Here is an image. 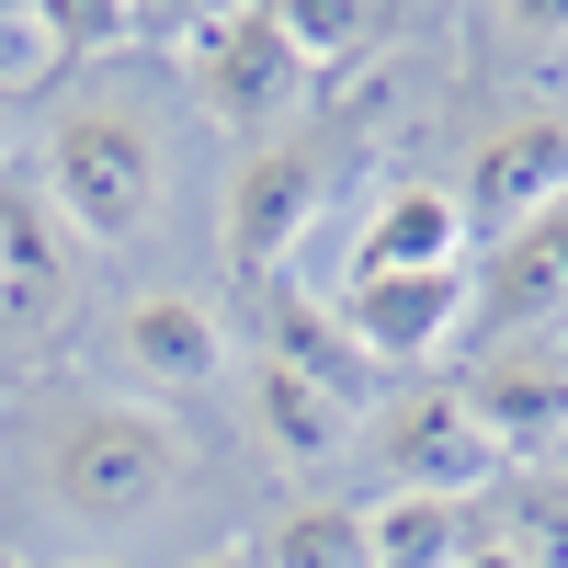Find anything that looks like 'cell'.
I'll use <instances>...</instances> for the list:
<instances>
[{"mask_svg":"<svg viewBox=\"0 0 568 568\" xmlns=\"http://www.w3.org/2000/svg\"><path fill=\"white\" fill-rule=\"evenodd\" d=\"M160 182H171V160H160V125L136 103H69L45 125V216L69 240H91V251L149 240Z\"/></svg>","mask_w":568,"mask_h":568,"instance_id":"cell-1","label":"cell"},{"mask_svg":"<svg viewBox=\"0 0 568 568\" xmlns=\"http://www.w3.org/2000/svg\"><path fill=\"white\" fill-rule=\"evenodd\" d=\"M182 489V433L171 409H136V398H80L45 444V500L69 524H149V511Z\"/></svg>","mask_w":568,"mask_h":568,"instance_id":"cell-2","label":"cell"},{"mask_svg":"<svg viewBox=\"0 0 568 568\" xmlns=\"http://www.w3.org/2000/svg\"><path fill=\"white\" fill-rule=\"evenodd\" d=\"M171 45H182V80H194V103H205L227 136H262V125L307 91L296 34H284V12H262V0H227V12H182V23H171Z\"/></svg>","mask_w":568,"mask_h":568,"instance_id":"cell-3","label":"cell"},{"mask_svg":"<svg viewBox=\"0 0 568 568\" xmlns=\"http://www.w3.org/2000/svg\"><path fill=\"white\" fill-rule=\"evenodd\" d=\"M546 205H568V114L524 103V114H500L478 149H466L455 216H466V240H511V227H535Z\"/></svg>","mask_w":568,"mask_h":568,"instance_id":"cell-4","label":"cell"},{"mask_svg":"<svg viewBox=\"0 0 568 568\" xmlns=\"http://www.w3.org/2000/svg\"><path fill=\"white\" fill-rule=\"evenodd\" d=\"M329 205V149L318 136H262V149L227 171V262L251 284H284V251L307 240V216Z\"/></svg>","mask_w":568,"mask_h":568,"instance_id":"cell-5","label":"cell"},{"mask_svg":"<svg viewBox=\"0 0 568 568\" xmlns=\"http://www.w3.org/2000/svg\"><path fill=\"white\" fill-rule=\"evenodd\" d=\"M455 398L500 444V466L511 455H557L568 444V342H478L466 375H455Z\"/></svg>","mask_w":568,"mask_h":568,"instance_id":"cell-6","label":"cell"},{"mask_svg":"<svg viewBox=\"0 0 568 568\" xmlns=\"http://www.w3.org/2000/svg\"><path fill=\"white\" fill-rule=\"evenodd\" d=\"M546 318H568V205L489 240L466 273V342H546Z\"/></svg>","mask_w":568,"mask_h":568,"instance_id":"cell-7","label":"cell"},{"mask_svg":"<svg viewBox=\"0 0 568 568\" xmlns=\"http://www.w3.org/2000/svg\"><path fill=\"white\" fill-rule=\"evenodd\" d=\"M375 455H387V478L420 489V500H478V489L500 478V444L466 420L455 387H409V398H387V409H375Z\"/></svg>","mask_w":568,"mask_h":568,"instance_id":"cell-8","label":"cell"},{"mask_svg":"<svg viewBox=\"0 0 568 568\" xmlns=\"http://www.w3.org/2000/svg\"><path fill=\"white\" fill-rule=\"evenodd\" d=\"M329 307H342L364 364H420V353L466 342V262L455 273H353Z\"/></svg>","mask_w":568,"mask_h":568,"instance_id":"cell-9","label":"cell"},{"mask_svg":"<svg viewBox=\"0 0 568 568\" xmlns=\"http://www.w3.org/2000/svg\"><path fill=\"white\" fill-rule=\"evenodd\" d=\"M114 353H125L136 387L194 398V387H216V375H227V329H216L205 296H136V307L114 318Z\"/></svg>","mask_w":568,"mask_h":568,"instance_id":"cell-10","label":"cell"},{"mask_svg":"<svg viewBox=\"0 0 568 568\" xmlns=\"http://www.w3.org/2000/svg\"><path fill=\"white\" fill-rule=\"evenodd\" d=\"M262 329H273V353H262V364H284V375H307V387H329L342 409L375 398V364L353 353L342 307H318V296H296V284H273V296H262Z\"/></svg>","mask_w":568,"mask_h":568,"instance_id":"cell-11","label":"cell"},{"mask_svg":"<svg viewBox=\"0 0 568 568\" xmlns=\"http://www.w3.org/2000/svg\"><path fill=\"white\" fill-rule=\"evenodd\" d=\"M69 296V227L45 216L23 182H0V329H23Z\"/></svg>","mask_w":568,"mask_h":568,"instance_id":"cell-12","label":"cell"},{"mask_svg":"<svg viewBox=\"0 0 568 568\" xmlns=\"http://www.w3.org/2000/svg\"><path fill=\"white\" fill-rule=\"evenodd\" d=\"M455 262H466V216H455V194H444V182H398V194L375 205L353 273H455Z\"/></svg>","mask_w":568,"mask_h":568,"instance_id":"cell-13","label":"cell"},{"mask_svg":"<svg viewBox=\"0 0 568 568\" xmlns=\"http://www.w3.org/2000/svg\"><path fill=\"white\" fill-rule=\"evenodd\" d=\"M478 511L489 500H420V489H398V500L364 511V546H375V568H455L466 535H478Z\"/></svg>","mask_w":568,"mask_h":568,"instance_id":"cell-14","label":"cell"},{"mask_svg":"<svg viewBox=\"0 0 568 568\" xmlns=\"http://www.w3.org/2000/svg\"><path fill=\"white\" fill-rule=\"evenodd\" d=\"M262 444H273L284 466H329V455L353 444V409L329 398V387H307V375L262 364Z\"/></svg>","mask_w":568,"mask_h":568,"instance_id":"cell-15","label":"cell"},{"mask_svg":"<svg viewBox=\"0 0 568 568\" xmlns=\"http://www.w3.org/2000/svg\"><path fill=\"white\" fill-rule=\"evenodd\" d=\"M262 568H375V546H364V511H342V500H307V511H284Z\"/></svg>","mask_w":568,"mask_h":568,"instance_id":"cell-16","label":"cell"},{"mask_svg":"<svg viewBox=\"0 0 568 568\" xmlns=\"http://www.w3.org/2000/svg\"><path fill=\"white\" fill-rule=\"evenodd\" d=\"M58 69H80L58 0H12V12H0V103H12V91H45Z\"/></svg>","mask_w":568,"mask_h":568,"instance_id":"cell-17","label":"cell"},{"mask_svg":"<svg viewBox=\"0 0 568 568\" xmlns=\"http://www.w3.org/2000/svg\"><path fill=\"white\" fill-rule=\"evenodd\" d=\"M489 524H500L511 546H524L535 568H568V489H511V500L489 511Z\"/></svg>","mask_w":568,"mask_h":568,"instance_id":"cell-18","label":"cell"},{"mask_svg":"<svg viewBox=\"0 0 568 568\" xmlns=\"http://www.w3.org/2000/svg\"><path fill=\"white\" fill-rule=\"evenodd\" d=\"M455 568H535V557H524V546H511L489 511H478V535H466V557H455Z\"/></svg>","mask_w":568,"mask_h":568,"instance_id":"cell-19","label":"cell"},{"mask_svg":"<svg viewBox=\"0 0 568 568\" xmlns=\"http://www.w3.org/2000/svg\"><path fill=\"white\" fill-rule=\"evenodd\" d=\"M194 568H262V557H251V546H216V557H194Z\"/></svg>","mask_w":568,"mask_h":568,"instance_id":"cell-20","label":"cell"},{"mask_svg":"<svg viewBox=\"0 0 568 568\" xmlns=\"http://www.w3.org/2000/svg\"><path fill=\"white\" fill-rule=\"evenodd\" d=\"M557 466H568V444H557Z\"/></svg>","mask_w":568,"mask_h":568,"instance_id":"cell-21","label":"cell"},{"mask_svg":"<svg viewBox=\"0 0 568 568\" xmlns=\"http://www.w3.org/2000/svg\"><path fill=\"white\" fill-rule=\"evenodd\" d=\"M0 568H12V557H0Z\"/></svg>","mask_w":568,"mask_h":568,"instance_id":"cell-22","label":"cell"}]
</instances>
